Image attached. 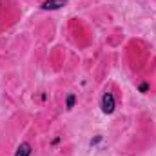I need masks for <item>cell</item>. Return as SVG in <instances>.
I'll return each instance as SVG.
<instances>
[{
    "instance_id": "obj_2",
    "label": "cell",
    "mask_w": 156,
    "mask_h": 156,
    "mask_svg": "<svg viewBox=\"0 0 156 156\" xmlns=\"http://www.w3.org/2000/svg\"><path fill=\"white\" fill-rule=\"evenodd\" d=\"M66 4H67V0H45L40 7H42L44 11H55V9L64 7Z\"/></svg>"
},
{
    "instance_id": "obj_4",
    "label": "cell",
    "mask_w": 156,
    "mask_h": 156,
    "mask_svg": "<svg viewBox=\"0 0 156 156\" xmlns=\"http://www.w3.org/2000/svg\"><path fill=\"white\" fill-rule=\"evenodd\" d=\"M75 100H76V96H75V94H69V96H67V102H66L67 109H73V105H75Z\"/></svg>"
},
{
    "instance_id": "obj_1",
    "label": "cell",
    "mask_w": 156,
    "mask_h": 156,
    "mask_svg": "<svg viewBox=\"0 0 156 156\" xmlns=\"http://www.w3.org/2000/svg\"><path fill=\"white\" fill-rule=\"evenodd\" d=\"M100 107H102V111H104L105 115H113V113H115L116 102H115V96H113V93H104V94H102Z\"/></svg>"
},
{
    "instance_id": "obj_3",
    "label": "cell",
    "mask_w": 156,
    "mask_h": 156,
    "mask_svg": "<svg viewBox=\"0 0 156 156\" xmlns=\"http://www.w3.org/2000/svg\"><path fill=\"white\" fill-rule=\"evenodd\" d=\"M15 156H31V145L27 142L20 144L18 149H16V153H15Z\"/></svg>"
}]
</instances>
